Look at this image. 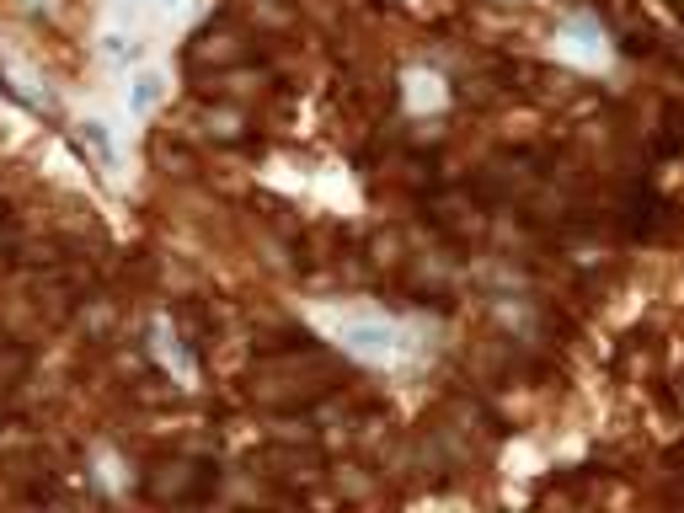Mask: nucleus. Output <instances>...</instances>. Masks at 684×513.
I'll use <instances>...</instances> for the list:
<instances>
[{
    "mask_svg": "<svg viewBox=\"0 0 684 513\" xmlns=\"http://www.w3.org/2000/svg\"><path fill=\"white\" fill-rule=\"evenodd\" d=\"M155 102H161V81H155V75H139V81H134V97H129V107H134V113H150Z\"/></svg>",
    "mask_w": 684,
    "mask_h": 513,
    "instance_id": "2",
    "label": "nucleus"
},
{
    "mask_svg": "<svg viewBox=\"0 0 684 513\" xmlns=\"http://www.w3.org/2000/svg\"><path fill=\"white\" fill-rule=\"evenodd\" d=\"M332 326H337V337L348 342L353 353H364V359H391V353H396V332H391V326H380V321L348 316V321H332Z\"/></svg>",
    "mask_w": 684,
    "mask_h": 513,
    "instance_id": "1",
    "label": "nucleus"
}]
</instances>
